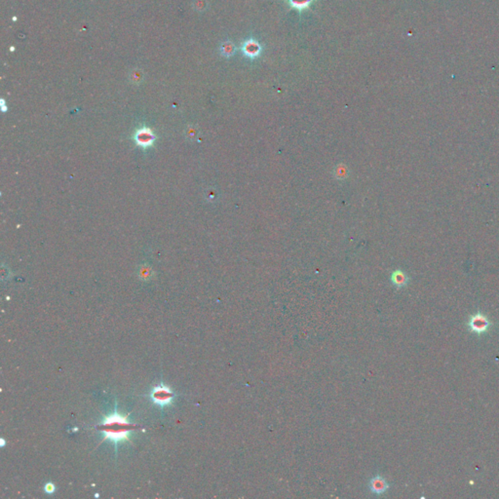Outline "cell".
<instances>
[{
    "mask_svg": "<svg viewBox=\"0 0 499 499\" xmlns=\"http://www.w3.org/2000/svg\"><path fill=\"white\" fill-rule=\"evenodd\" d=\"M128 416L129 413L127 415H121L117 410V407H115L114 412L105 416L103 422L97 426L98 430L105 433V438L102 440V443L106 440H110L115 446L116 454L117 446L123 442L131 443L129 439L130 433L139 428L138 425L129 422Z\"/></svg>",
    "mask_w": 499,
    "mask_h": 499,
    "instance_id": "cell-1",
    "label": "cell"
},
{
    "mask_svg": "<svg viewBox=\"0 0 499 499\" xmlns=\"http://www.w3.org/2000/svg\"><path fill=\"white\" fill-rule=\"evenodd\" d=\"M150 397L154 405L165 408L173 404L175 400V393L169 386H167L164 383H161L160 385L155 386L152 389Z\"/></svg>",
    "mask_w": 499,
    "mask_h": 499,
    "instance_id": "cell-2",
    "label": "cell"
},
{
    "mask_svg": "<svg viewBox=\"0 0 499 499\" xmlns=\"http://www.w3.org/2000/svg\"><path fill=\"white\" fill-rule=\"evenodd\" d=\"M490 326H491V323L489 322L488 318L482 313L474 314L472 317L469 319V329L473 333H478V334L485 333L488 331Z\"/></svg>",
    "mask_w": 499,
    "mask_h": 499,
    "instance_id": "cell-3",
    "label": "cell"
},
{
    "mask_svg": "<svg viewBox=\"0 0 499 499\" xmlns=\"http://www.w3.org/2000/svg\"><path fill=\"white\" fill-rule=\"evenodd\" d=\"M134 139L138 147L142 149H148L153 145V142L156 139V136L152 132V129L144 127L136 131L134 136Z\"/></svg>",
    "mask_w": 499,
    "mask_h": 499,
    "instance_id": "cell-4",
    "label": "cell"
},
{
    "mask_svg": "<svg viewBox=\"0 0 499 499\" xmlns=\"http://www.w3.org/2000/svg\"><path fill=\"white\" fill-rule=\"evenodd\" d=\"M241 49H242L244 56H246L247 58L252 59V60H255V59H257V57H259L261 54V50H262L261 45L254 38H249V39L245 40Z\"/></svg>",
    "mask_w": 499,
    "mask_h": 499,
    "instance_id": "cell-5",
    "label": "cell"
},
{
    "mask_svg": "<svg viewBox=\"0 0 499 499\" xmlns=\"http://www.w3.org/2000/svg\"><path fill=\"white\" fill-rule=\"evenodd\" d=\"M388 488H389V484L386 482V480L381 476H376L375 478H373L371 480L370 489L373 493L380 495V494L385 493Z\"/></svg>",
    "mask_w": 499,
    "mask_h": 499,
    "instance_id": "cell-6",
    "label": "cell"
},
{
    "mask_svg": "<svg viewBox=\"0 0 499 499\" xmlns=\"http://www.w3.org/2000/svg\"><path fill=\"white\" fill-rule=\"evenodd\" d=\"M312 2H313V0H288L289 5L293 9H296L300 12L309 8L311 6Z\"/></svg>",
    "mask_w": 499,
    "mask_h": 499,
    "instance_id": "cell-7",
    "label": "cell"
},
{
    "mask_svg": "<svg viewBox=\"0 0 499 499\" xmlns=\"http://www.w3.org/2000/svg\"><path fill=\"white\" fill-rule=\"evenodd\" d=\"M392 280H393L394 284L397 287H404L408 282L407 276L404 273L400 272V271L394 273Z\"/></svg>",
    "mask_w": 499,
    "mask_h": 499,
    "instance_id": "cell-8",
    "label": "cell"
},
{
    "mask_svg": "<svg viewBox=\"0 0 499 499\" xmlns=\"http://www.w3.org/2000/svg\"><path fill=\"white\" fill-rule=\"evenodd\" d=\"M235 52V47L231 42H226L224 45L222 46V53L224 56H232Z\"/></svg>",
    "mask_w": 499,
    "mask_h": 499,
    "instance_id": "cell-9",
    "label": "cell"
},
{
    "mask_svg": "<svg viewBox=\"0 0 499 499\" xmlns=\"http://www.w3.org/2000/svg\"><path fill=\"white\" fill-rule=\"evenodd\" d=\"M152 270L150 267H142L139 272V277L142 280H150L152 278Z\"/></svg>",
    "mask_w": 499,
    "mask_h": 499,
    "instance_id": "cell-10",
    "label": "cell"
},
{
    "mask_svg": "<svg viewBox=\"0 0 499 499\" xmlns=\"http://www.w3.org/2000/svg\"><path fill=\"white\" fill-rule=\"evenodd\" d=\"M56 485L49 482V483H46L45 485H44V491L47 494H53L55 491H56Z\"/></svg>",
    "mask_w": 499,
    "mask_h": 499,
    "instance_id": "cell-11",
    "label": "cell"
},
{
    "mask_svg": "<svg viewBox=\"0 0 499 499\" xmlns=\"http://www.w3.org/2000/svg\"><path fill=\"white\" fill-rule=\"evenodd\" d=\"M1 444H2V445H1V447H4V446H5V441H4L3 439H1Z\"/></svg>",
    "mask_w": 499,
    "mask_h": 499,
    "instance_id": "cell-12",
    "label": "cell"
}]
</instances>
